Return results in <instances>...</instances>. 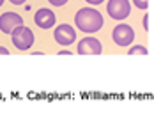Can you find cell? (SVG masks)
I'll use <instances>...</instances> for the list:
<instances>
[{
	"label": "cell",
	"instance_id": "cell-5",
	"mask_svg": "<svg viewBox=\"0 0 154 131\" xmlns=\"http://www.w3.org/2000/svg\"><path fill=\"white\" fill-rule=\"evenodd\" d=\"M53 39L57 41V44H60V46H71V44L76 41V30L73 29L71 25H67V23H62L59 25L55 32H53Z\"/></svg>",
	"mask_w": 154,
	"mask_h": 131
},
{
	"label": "cell",
	"instance_id": "cell-13",
	"mask_svg": "<svg viewBox=\"0 0 154 131\" xmlns=\"http://www.w3.org/2000/svg\"><path fill=\"white\" fill-rule=\"evenodd\" d=\"M85 2H89L91 5H99V4H103L105 0H85Z\"/></svg>",
	"mask_w": 154,
	"mask_h": 131
},
{
	"label": "cell",
	"instance_id": "cell-11",
	"mask_svg": "<svg viewBox=\"0 0 154 131\" xmlns=\"http://www.w3.org/2000/svg\"><path fill=\"white\" fill-rule=\"evenodd\" d=\"M51 5H55V7H62V5H66L67 4V0H48Z\"/></svg>",
	"mask_w": 154,
	"mask_h": 131
},
{
	"label": "cell",
	"instance_id": "cell-3",
	"mask_svg": "<svg viewBox=\"0 0 154 131\" xmlns=\"http://www.w3.org/2000/svg\"><path fill=\"white\" fill-rule=\"evenodd\" d=\"M106 13L110 14L112 20L122 21L131 14V4H129V0H108Z\"/></svg>",
	"mask_w": 154,
	"mask_h": 131
},
{
	"label": "cell",
	"instance_id": "cell-1",
	"mask_svg": "<svg viewBox=\"0 0 154 131\" xmlns=\"http://www.w3.org/2000/svg\"><path fill=\"white\" fill-rule=\"evenodd\" d=\"M75 25L85 34H94V32H99L103 29L105 20H103V14L97 9L83 7L75 14Z\"/></svg>",
	"mask_w": 154,
	"mask_h": 131
},
{
	"label": "cell",
	"instance_id": "cell-2",
	"mask_svg": "<svg viewBox=\"0 0 154 131\" xmlns=\"http://www.w3.org/2000/svg\"><path fill=\"white\" fill-rule=\"evenodd\" d=\"M11 43L14 44L18 50L25 51V50H30L32 46H34V43H35V36H34V32H32L29 27L20 25V27L11 34Z\"/></svg>",
	"mask_w": 154,
	"mask_h": 131
},
{
	"label": "cell",
	"instance_id": "cell-15",
	"mask_svg": "<svg viewBox=\"0 0 154 131\" xmlns=\"http://www.w3.org/2000/svg\"><path fill=\"white\" fill-rule=\"evenodd\" d=\"M0 55H9V50L4 48V46H0Z\"/></svg>",
	"mask_w": 154,
	"mask_h": 131
},
{
	"label": "cell",
	"instance_id": "cell-8",
	"mask_svg": "<svg viewBox=\"0 0 154 131\" xmlns=\"http://www.w3.org/2000/svg\"><path fill=\"white\" fill-rule=\"evenodd\" d=\"M55 13L51 11V9H46V7H43V9H39L35 14H34V21H35V25L39 27V29L46 30V29H51L53 25H55Z\"/></svg>",
	"mask_w": 154,
	"mask_h": 131
},
{
	"label": "cell",
	"instance_id": "cell-4",
	"mask_svg": "<svg viewBox=\"0 0 154 131\" xmlns=\"http://www.w3.org/2000/svg\"><path fill=\"white\" fill-rule=\"evenodd\" d=\"M112 39H113V43L117 46L128 48L129 44H133V41H135V30L131 29L129 25H126V23H119L113 29V32H112Z\"/></svg>",
	"mask_w": 154,
	"mask_h": 131
},
{
	"label": "cell",
	"instance_id": "cell-7",
	"mask_svg": "<svg viewBox=\"0 0 154 131\" xmlns=\"http://www.w3.org/2000/svg\"><path fill=\"white\" fill-rule=\"evenodd\" d=\"M103 44L96 37H83L78 43V53L80 55H101Z\"/></svg>",
	"mask_w": 154,
	"mask_h": 131
},
{
	"label": "cell",
	"instance_id": "cell-12",
	"mask_svg": "<svg viewBox=\"0 0 154 131\" xmlns=\"http://www.w3.org/2000/svg\"><path fill=\"white\" fill-rule=\"evenodd\" d=\"M143 30H145V32L149 30V14L143 16Z\"/></svg>",
	"mask_w": 154,
	"mask_h": 131
},
{
	"label": "cell",
	"instance_id": "cell-16",
	"mask_svg": "<svg viewBox=\"0 0 154 131\" xmlns=\"http://www.w3.org/2000/svg\"><path fill=\"white\" fill-rule=\"evenodd\" d=\"M4 2H5V0H0V7H2V4H4Z\"/></svg>",
	"mask_w": 154,
	"mask_h": 131
},
{
	"label": "cell",
	"instance_id": "cell-9",
	"mask_svg": "<svg viewBox=\"0 0 154 131\" xmlns=\"http://www.w3.org/2000/svg\"><path fill=\"white\" fill-rule=\"evenodd\" d=\"M149 51H147V48L145 46H142V44H137V46H131L129 50H128V55H147Z\"/></svg>",
	"mask_w": 154,
	"mask_h": 131
},
{
	"label": "cell",
	"instance_id": "cell-14",
	"mask_svg": "<svg viewBox=\"0 0 154 131\" xmlns=\"http://www.w3.org/2000/svg\"><path fill=\"white\" fill-rule=\"evenodd\" d=\"M11 4H14V5H23L25 4V0H9Z\"/></svg>",
	"mask_w": 154,
	"mask_h": 131
},
{
	"label": "cell",
	"instance_id": "cell-6",
	"mask_svg": "<svg viewBox=\"0 0 154 131\" xmlns=\"http://www.w3.org/2000/svg\"><path fill=\"white\" fill-rule=\"evenodd\" d=\"M20 25H23V18L18 13L9 11V13H4L0 16V30L4 34H13Z\"/></svg>",
	"mask_w": 154,
	"mask_h": 131
},
{
	"label": "cell",
	"instance_id": "cell-10",
	"mask_svg": "<svg viewBox=\"0 0 154 131\" xmlns=\"http://www.w3.org/2000/svg\"><path fill=\"white\" fill-rule=\"evenodd\" d=\"M133 4L138 7L140 11H145L149 7V0H133Z\"/></svg>",
	"mask_w": 154,
	"mask_h": 131
}]
</instances>
